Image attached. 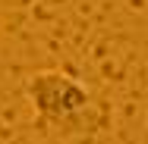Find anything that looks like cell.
Masks as SVG:
<instances>
[{"instance_id": "1", "label": "cell", "mask_w": 148, "mask_h": 144, "mask_svg": "<svg viewBox=\"0 0 148 144\" xmlns=\"http://www.w3.org/2000/svg\"><path fill=\"white\" fill-rule=\"evenodd\" d=\"M25 94L35 107L38 125H54V128L73 125L91 103L85 85L69 78L66 72H35L25 85Z\"/></svg>"}]
</instances>
